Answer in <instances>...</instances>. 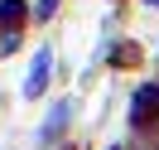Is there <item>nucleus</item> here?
<instances>
[{
    "label": "nucleus",
    "mask_w": 159,
    "mask_h": 150,
    "mask_svg": "<svg viewBox=\"0 0 159 150\" xmlns=\"http://www.w3.org/2000/svg\"><path fill=\"white\" fill-rule=\"evenodd\" d=\"M154 116H159V87L145 82V87L135 92V102H130V126H149Z\"/></svg>",
    "instance_id": "f257e3e1"
},
{
    "label": "nucleus",
    "mask_w": 159,
    "mask_h": 150,
    "mask_svg": "<svg viewBox=\"0 0 159 150\" xmlns=\"http://www.w3.org/2000/svg\"><path fill=\"white\" fill-rule=\"evenodd\" d=\"M48 73H53V53L39 49V53H34V73H29V82H24V92H29V97H39L43 82H48Z\"/></svg>",
    "instance_id": "f03ea898"
},
{
    "label": "nucleus",
    "mask_w": 159,
    "mask_h": 150,
    "mask_svg": "<svg viewBox=\"0 0 159 150\" xmlns=\"http://www.w3.org/2000/svg\"><path fill=\"white\" fill-rule=\"evenodd\" d=\"M24 15H29V10H24V0H0V29H20V24H24Z\"/></svg>",
    "instance_id": "7ed1b4c3"
},
{
    "label": "nucleus",
    "mask_w": 159,
    "mask_h": 150,
    "mask_svg": "<svg viewBox=\"0 0 159 150\" xmlns=\"http://www.w3.org/2000/svg\"><path fill=\"white\" fill-rule=\"evenodd\" d=\"M68 116H72V102H58V107H53V116H48V126H43V136H39L43 145H48V140L58 136L63 126H68Z\"/></svg>",
    "instance_id": "20e7f679"
},
{
    "label": "nucleus",
    "mask_w": 159,
    "mask_h": 150,
    "mask_svg": "<svg viewBox=\"0 0 159 150\" xmlns=\"http://www.w3.org/2000/svg\"><path fill=\"white\" fill-rule=\"evenodd\" d=\"M116 63H140V49H135V44H125V49H116Z\"/></svg>",
    "instance_id": "39448f33"
},
{
    "label": "nucleus",
    "mask_w": 159,
    "mask_h": 150,
    "mask_svg": "<svg viewBox=\"0 0 159 150\" xmlns=\"http://www.w3.org/2000/svg\"><path fill=\"white\" fill-rule=\"evenodd\" d=\"M53 10H58V0H39V5H34V15H39V20H48Z\"/></svg>",
    "instance_id": "423d86ee"
},
{
    "label": "nucleus",
    "mask_w": 159,
    "mask_h": 150,
    "mask_svg": "<svg viewBox=\"0 0 159 150\" xmlns=\"http://www.w3.org/2000/svg\"><path fill=\"white\" fill-rule=\"evenodd\" d=\"M149 5H159V0H149Z\"/></svg>",
    "instance_id": "0eeeda50"
},
{
    "label": "nucleus",
    "mask_w": 159,
    "mask_h": 150,
    "mask_svg": "<svg viewBox=\"0 0 159 150\" xmlns=\"http://www.w3.org/2000/svg\"><path fill=\"white\" fill-rule=\"evenodd\" d=\"M111 150H120V145H111Z\"/></svg>",
    "instance_id": "6e6552de"
}]
</instances>
